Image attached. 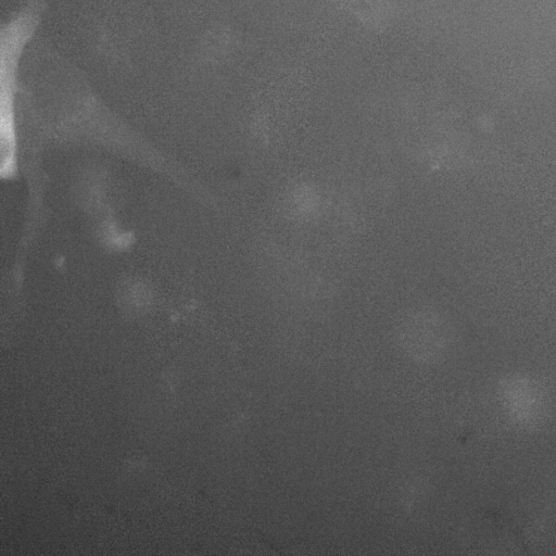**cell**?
Instances as JSON below:
<instances>
[{
	"mask_svg": "<svg viewBox=\"0 0 556 556\" xmlns=\"http://www.w3.org/2000/svg\"><path fill=\"white\" fill-rule=\"evenodd\" d=\"M495 396L505 421L519 431L539 429L549 414L548 390L540 378L529 372L504 375L496 383Z\"/></svg>",
	"mask_w": 556,
	"mask_h": 556,
	"instance_id": "obj_1",
	"label": "cell"
}]
</instances>
